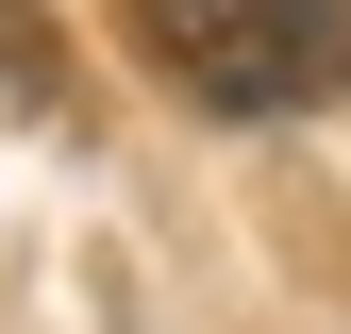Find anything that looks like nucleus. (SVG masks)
<instances>
[{"mask_svg":"<svg viewBox=\"0 0 351 334\" xmlns=\"http://www.w3.org/2000/svg\"><path fill=\"white\" fill-rule=\"evenodd\" d=\"M134 51L201 117H301L351 101V0H134Z\"/></svg>","mask_w":351,"mask_h":334,"instance_id":"nucleus-1","label":"nucleus"}]
</instances>
